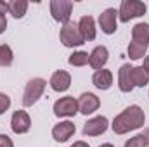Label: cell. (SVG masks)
<instances>
[{"instance_id":"1","label":"cell","mask_w":149,"mask_h":147,"mask_svg":"<svg viewBox=\"0 0 149 147\" xmlns=\"http://www.w3.org/2000/svg\"><path fill=\"white\" fill-rule=\"evenodd\" d=\"M144 123H146V114H144L142 107L130 106L113 119L111 128L116 135H125L132 130H139L141 126H144Z\"/></svg>"},{"instance_id":"2","label":"cell","mask_w":149,"mask_h":147,"mask_svg":"<svg viewBox=\"0 0 149 147\" xmlns=\"http://www.w3.org/2000/svg\"><path fill=\"white\" fill-rule=\"evenodd\" d=\"M146 10H148V7H146L144 2H139V0H123L121 5H120V10H118V17H120L121 23H128L134 17L144 16Z\"/></svg>"},{"instance_id":"3","label":"cell","mask_w":149,"mask_h":147,"mask_svg":"<svg viewBox=\"0 0 149 147\" xmlns=\"http://www.w3.org/2000/svg\"><path fill=\"white\" fill-rule=\"evenodd\" d=\"M45 85H47V81L43 78H33V80H30L26 83V88H24V94H23V106L30 107V106L37 104L38 99L45 92Z\"/></svg>"},{"instance_id":"4","label":"cell","mask_w":149,"mask_h":147,"mask_svg":"<svg viewBox=\"0 0 149 147\" xmlns=\"http://www.w3.org/2000/svg\"><path fill=\"white\" fill-rule=\"evenodd\" d=\"M59 38H61L63 45H64V47H70V49H73V47H80V45H83V43H85L83 37L80 35L78 24H74L73 21H70V23L63 24L61 33H59Z\"/></svg>"},{"instance_id":"5","label":"cell","mask_w":149,"mask_h":147,"mask_svg":"<svg viewBox=\"0 0 149 147\" xmlns=\"http://www.w3.org/2000/svg\"><path fill=\"white\" fill-rule=\"evenodd\" d=\"M71 10H73V2L70 0H52L50 2V14L54 21L57 23H63V24L70 23Z\"/></svg>"},{"instance_id":"6","label":"cell","mask_w":149,"mask_h":147,"mask_svg":"<svg viewBox=\"0 0 149 147\" xmlns=\"http://www.w3.org/2000/svg\"><path fill=\"white\" fill-rule=\"evenodd\" d=\"M76 112H78V101L71 95L61 97L54 104V114L57 118H71Z\"/></svg>"},{"instance_id":"7","label":"cell","mask_w":149,"mask_h":147,"mask_svg":"<svg viewBox=\"0 0 149 147\" xmlns=\"http://www.w3.org/2000/svg\"><path fill=\"white\" fill-rule=\"evenodd\" d=\"M109 128V121L106 116H95L92 119H88L83 126V135L87 137H97V135H102L106 130Z\"/></svg>"},{"instance_id":"8","label":"cell","mask_w":149,"mask_h":147,"mask_svg":"<svg viewBox=\"0 0 149 147\" xmlns=\"http://www.w3.org/2000/svg\"><path fill=\"white\" fill-rule=\"evenodd\" d=\"M99 106H101V101H99V97H97L95 94L83 92V94L78 97V112H81V114H85V116L95 112V111L99 109Z\"/></svg>"},{"instance_id":"9","label":"cell","mask_w":149,"mask_h":147,"mask_svg":"<svg viewBox=\"0 0 149 147\" xmlns=\"http://www.w3.org/2000/svg\"><path fill=\"white\" fill-rule=\"evenodd\" d=\"M10 128L14 133L21 135V133H26L30 128H31V119H30V114L23 109H17L12 118H10Z\"/></svg>"},{"instance_id":"10","label":"cell","mask_w":149,"mask_h":147,"mask_svg":"<svg viewBox=\"0 0 149 147\" xmlns=\"http://www.w3.org/2000/svg\"><path fill=\"white\" fill-rule=\"evenodd\" d=\"M116 19H118V12H116V9H106L101 16H99V24H101V30L106 33V35H113L116 30H118V23H116Z\"/></svg>"},{"instance_id":"11","label":"cell","mask_w":149,"mask_h":147,"mask_svg":"<svg viewBox=\"0 0 149 147\" xmlns=\"http://www.w3.org/2000/svg\"><path fill=\"white\" fill-rule=\"evenodd\" d=\"M74 132H76L74 123H71V121H61V123H57L52 128V137H54L56 142H66L68 139H71L74 135Z\"/></svg>"},{"instance_id":"12","label":"cell","mask_w":149,"mask_h":147,"mask_svg":"<svg viewBox=\"0 0 149 147\" xmlns=\"http://www.w3.org/2000/svg\"><path fill=\"white\" fill-rule=\"evenodd\" d=\"M108 59H109V52H108V49H106L104 45H99V47H95V49L90 52L88 64H90L92 69H97V71H99V69H102V68L106 66Z\"/></svg>"},{"instance_id":"13","label":"cell","mask_w":149,"mask_h":147,"mask_svg":"<svg viewBox=\"0 0 149 147\" xmlns=\"http://www.w3.org/2000/svg\"><path fill=\"white\" fill-rule=\"evenodd\" d=\"M118 87L121 92L128 94L135 88L134 85V80H132V66L130 64H123L118 71Z\"/></svg>"},{"instance_id":"14","label":"cell","mask_w":149,"mask_h":147,"mask_svg":"<svg viewBox=\"0 0 149 147\" xmlns=\"http://www.w3.org/2000/svg\"><path fill=\"white\" fill-rule=\"evenodd\" d=\"M50 87L56 92H66L71 87V74L68 71H63V69L56 71L50 76Z\"/></svg>"},{"instance_id":"15","label":"cell","mask_w":149,"mask_h":147,"mask_svg":"<svg viewBox=\"0 0 149 147\" xmlns=\"http://www.w3.org/2000/svg\"><path fill=\"white\" fill-rule=\"evenodd\" d=\"M78 30H80V35L83 37L85 42H90L95 38V21L92 16H83L80 21H78Z\"/></svg>"},{"instance_id":"16","label":"cell","mask_w":149,"mask_h":147,"mask_svg":"<svg viewBox=\"0 0 149 147\" xmlns=\"http://www.w3.org/2000/svg\"><path fill=\"white\" fill-rule=\"evenodd\" d=\"M92 83L99 90H109L113 85V73L109 69H99L92 76Z\"/></svg>"},{"instance_id":"17","label":"cell","mask_w":149,"mask_h":147,"mask_svg":"<svg viewBox=\"0 0 149 147\" xmlns=\"http://www.w3.org/2000/svg\"><path fill=\"white\" fill-rule=\"evenodd\" d=\"M132 42L149 47V24L148 23H137L132 28Z\"/></svg>"},{"instance_id":"18","label":"cell","mask_w":149,"mask_h":147,"mask_svg":"<svg viewBox=\"0 0 149 147\" xmlns=\"http://www.w3.org/2000/svg\"><path fill=\"white\" fill-rule=\"evenodd\" d=\"M9 3V14H12L16 19L24 17L26 10H28V2L26 0H10Z\"/></svg>"},{"instance_id":"19","label":"cell","mask_w":149,"mask_h":147,"mask_svg":"<svg viewBox=\"0 0 149 147\" xmlns=\"http://www.w3.org/2000/svg\"><path fill=\"white\" fill-rule=\"evenodd\" d=\"M132 80L135 87H146L149 83V74L142 66H137V68H132Z\"/></svg>"},{"instance_id":"20","label":"cell","mask_w":149,"mask_h":147,"mask_svg":"<svg viewBox=\"0 0 149 147\" xmlns=\"http://www.w3.org/2000/svg\"><path fill=\"white\" fill-rule=\"evenodd\" d=\"M88 59H90V54L88 52H83V50H78V52H73L68 59V62L74 66V68H81V66H87L88 64Z\"/></svg>"},{"instance_id":"21","label":"cell","mask_w":149,"mask_h":147,"mask_svg":"<svg viewBox=\"0 0 149 147\" xmlns=\"http://www.w3.org/2000/svg\"><path fill=\"white\" fill-rule=\"evenodd\" d=\"M14 61V54H12V49L5 43L0 45V66L3 68H9Z\"/></svg>"},{"instance_id":"22","label":"cell","mask_w":149,"mask_h":147,"mask_svg":"<svg viewBox=\"0 0 149 147\" xmlns=\"http://www.w3.org/2000/svg\"><path fill=\"white\" fill-rule=\"evenodd\" d=\"M146 50H148V47L139 45V43H135V42H130V45H128V57L134 59V61L142 59L144 54H146Z\"/></svg>"},{"instance_id":"23","label":"cell","mask_w":149,"mask_h":147,"mask_svg":"<svg viewBox=\"0 0 149 147\" xmlns=\"http://www.w3.org/2000/svg\"><path fill=\"white\" fill-rule=\"evenodd\" d=\"M125 147H148V144H146V140H144V137L141 133V135H135V137L128 139L125 142Z\"/></svg>"},{"instance_id":"24","label":"cell","mask_w":149,"mask_h":147,"mask_svg":"<svg viewBox=\"0 0 149 147\" xmlns=\"http://www.w3.org/2000/svg\"><path fill=\"white\" fill-rule=\"evenodd\" d=\"M9 107H10V97L7 94H2L0 92V114H3Z\"/></svg>"},{"instance_id":"25","label":"cell","mask_w":149,"mask_h":147,"mask_svg":"<svg viewBox=\"0 0 149 147\" xmlns=\"http://www.w3.org/2000/svg\"><path fill=\"white\" fill-rule=\"evenodd\" d=\"M0 147H14V142L10 140V137H9V135L0 133Z\"/></svg>"},{"instance_id":"26","label":"cell","mask_w":149,"mask_h":147,"mask_svg":"<svg viewBox=\"0 0 149 147\" xmlns=\"http://www.w3.org/2000/svg\"><path fill=\"white\" fill-rule=\"evenodd\" d=\"M5 30H7V19H5V16L0 14V35H2Z\"/></svg>"},{"instance_id":"27","label":"cell","mask_w":149,"mask_h":147,"mask_svg":"<svg viewBox=\"0 0 149 147\" xmlns=\"http://www.w3.org/2000/svg\"><path fill=\"white\" fill-rule=\"evenodd\" d=\"M5 12H9V3L0 0V14H2V16H5Z\"/></svg>"},{"instance_id":"28","label":"cell","mask_w":149,"mask_h":147,"mask_svg":"<svg viewBox=\"0 0 149 147\" xmlns=\"http://www.w3.org/2000/svg\"><path fill=\"white\" fill-rule=\"evenodd\" d=\"M71 147H88V144H87V142H83V140H78V142H74Z\"/></svg>"},{"instance_id":"29","label":"cell","mask_w":149,"mask_h":147,"mask_svg":"<svg viewBox=\"0 0 149 147\" xmlns=\"http://www.w3.org/2000/svg\"><path fill=\"white\" fill-rule=\"evenodd\" d=\"M142 68H144V69H146V73L149 74V55H148V57H144V66H142Z\"/></svg>"},{"instance_id":"30","label":"cell","mask_w":149,"mask_h":147,"mask_svg":"<svg viewBox=\"0 0 149 147\" xmlns=\"http://www.w3.org/2000/svg\"><path fill=\"white\" fill-rule=\"evenodd\" d=\"M142 137H144V140H146V144L149 146V128L144 130V133H142Z\"/></svg>"},{"instance_id":"31","label":"cell","mask_w":149,"mask_h":147,"mask_svg":"<svg viewBox=\"0 0 149 147\" xmlns=\"http://www.w3.org/2000/svg\"><path fill=\"white\" fill-rule=\"evenodd\" d=\"M99 147H114L113 144H102V146H99Z\"/></svg>"}]
</instances>
